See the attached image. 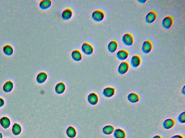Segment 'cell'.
Returning <instances> with one entry per match:
<instances>
[{
	"mask_svg": "<svg viewBox=\"0 0 185 138\" xmlns=\"http://www.w3.org/2000/svg\"><path fill=\"white\" fill-rule=\"evenodd\" d=\"M93 20L97 22H100L103 20L105 18V13L100 10H95L91 14Z\"/></svg>",
	"mask_w": 185,
	"mask_h": 138,
	"instance_id": "cell-1",
	"label": "cell"
},
{
	"mask_svg": "<svg viewBox=\"0 0 185 138\" xmlns=\"http://www.w3.org/2000/svg\"><path fill=\"white\" fill-rule=\"evenodd\" d=\"M122 41L126 46H130L133 45L134 39L133 36L129 33L124 34L122 37Z\"/></svg>",
	"mask_w": 185,
	"mask_h": 138,
	"instance_id": "cell-2",
	"label": "cell"
},
{
	"mask_svg": "<svg viewBox=\"0 0 185 138\" xmlns=\"http://www.w3.org/2000/svg\"><path fill=\"white\" fill-rule=\"evenodd\" d=\"M129 67V64L127 61H124L120 63L118 68V72L120 75H123L128 72Z\"/></svg>",
	"mask_w": 185,
	"mask_h": 138,
	"instance_id": "cell-3",
	"label": "cell"
},
{
	"mask_svg": "<svg viewBox=\"0 0 185 138\" xmlns=\"http://www.w3.org/2000/svg\"><path fill=\"white\" fill-rule=\"evenodd\" d=\"M81 49L82 52L87 55H92L94 51V48L92 45L87 42L84 43L82 44Z\"/></svg>",
	"mask_w": 185,
	"mask_h": 138,
	"instance_id": "cell-4",
	"label": "cell"
},
{
	"mask_svg": "<svg viewBox=\"0 0 185 138\" xmlns=\"http://www.w3.org/2000/svg\"><path fill=\"white\" fill-rule=\"evenodd\" d=\"M153 48L152 43L149 40H145L141 46V50L144 53L148 54L151 52Z\"/></svg>",
	"mask_w": 185,
	"mask_h": 138,
	"instance_id": "cell-5",
	"label": "cell"
},
{
	"mask_svg": "<svg viewBox=\"0 0 185 138\" xmlns=\"http://www.w3.org/2000/svg\"><path fill=\"white\" fill-rule=\"evenodd\" d=\"M173 22L174 19L172 16H167L164 18L162 21V26L165 29H169L172 26Z\"/></svg>",
	"mask_w": 185,
	"mask_h": 138,
	"instance_id": "cell-6",
	"label": "cell"
},
{
	"mask_svg": "<svg viewBox=\"0 0 185 138\" xmlns=\"http://www.w3.org/2000/svg\"><path fill=\"white\" fill-rule=\"evenodd\" d=\"M157 16V13L154 10L149 12L145 17L146 22L148 24L152 23L156 20Z\"/></svg>",
	"mask_w": 185,
	"mask_h": 138,
	"instance_id": "cell-7",
	"label": "cell"
},
{
	"mask_svg": "<svg viewBox=\"0 0 185 138\" xmlns=\"http://www.w3.org/2000/svg\"><path fill=\"white\" fill-rule=\"evenodd\" d=\"M131 65L133 68H137L139 67L141 63V58L139 55H133L131 58Z\"/></svg>",
	"mask_w": 185,
	"mask_h": 138,
	"instance_id": "cell-8",
	"label": "cell"
},
{
	"mask_svg": "<svg viewBox=\"0 0 185 138\" xmlns=\"http://www.w3.org/2000/svg\"><path fill=\"white\" fill-rule=\"evenodd\" d=\"M175 121L172 118H168L163 121L162 126L165 130H168L172 128L175 126Z\"/></svg>",
	"mask_w": 185,
	"mask_h": 138,
	"instance_id": "cell-9",
	"label": "cell"
},
{
	"mask_svg": "<svg viewBox=\"0 0 185 138\" xmlns=\"http://www.w3.org/2000/svg\"><path fill=\"white\" fill-rule=\"evenodd\" d=\"M115 89L112 87H108L103 89L102 94L107 98H110L115 95Z\"/></svg>",
	"mask_w": 185,
	"mask_h": 138,
	"instance_id": "cell-10",
	"label": "cell"
},
{
	"mask_svg": "<svg viewBox=\"0 0 185 138\" xmlns=\"http://www.w3.org/2000/svg\"><path fill=\"white\" fill-rule=\"evenodd\" d=\"M116 56L118 59L120 61H125L128 58L129 53L127 51L121 49L117 52Z\"/></svg>",
	"mask_w": 185,
	"mask_h": 138,
	"instance_id": "cell-11",
	"label": "cell"
},
{
	"mask_svg": "<svg viewBox=\"0 0 185 138\" xmlns=\"http://www.w3.org/2000/svg\"><path fill=\"white\" fill-rule=\"evenodd\" d=\"M73 15V10L70 8H67L62 12L61 17L64 20L68 21L71 19Z\"/></svg>",
	"mask_w": 185,
	"mask_h": 138,
	"instance_id": "cell-12",
	"label": "cell"
},
{
	"mask_svg": "<svg viewBox=\"0 0 185 138\" xmlns=\"http://www.w3.org/2000/svg\"><path fill=\"white\" fill-rule=\"evenodd\" d=\"M87 100L90 104L95 106L98 103V97L95 93H91L88 95Z\"/></svg>",
	"mask_w": 185,
	"mask_h": 138,
	"instance_id": "cell-13",
	"label": "cell"
},
{
	"mask_svg": "<svg viewBox=\"0 0 185 138\" xmlns=\"http://www.w3.org/2000/svg\"><path fill=\"white\" fill-rule=\"evenodd\" d=\"M127 99L129 102L132 103H136L140 100V97L135 92H132L127 96Z\"/></svg>",
	"mask_w": 185,
	"mask_h": 138,
	"instance_id": "cell-14",
	"label": "cell"
},
{
	"mask_svg": "<svg viewBox=\"0 0 185 138\" xmlns=\"http://www.w3.org/2000/svg\"><path fill=\"white\" fill-rule=\"evenodd\" d=\"M118 48V43L116 40H112L108 43V49L110 53H113L116 51Z\"/></svg>",
	"mask_w": 185,
	"mask_h": 138,
	"instance_id": "cell-15",
	"label": "cell"
},
{
	"mask_svg": "<svg viewBox=\"0 0 185 138\" xmlns=\"http://www.w3.org/2000/svg\"><path fill=\"white\" fill-rule=\"evenodd\" d=\"M47 77V75L46 72H40L37 76V82L39 84H43L46 81Z\"/></svg>",
	"mask_w": 185,
	"mask_h": 138,
	"instance_id": "cell-16",
	"label": "cell"
},
{
	"mask_svg": "<svg viewBox=\"0 0 185 138\" xmlns=\"http://www.w3.org/2000/svg\"><path fill=\"white\" fill-rule=\"evenodd\" d=\"M52 5V1L50 0H43L39 3V7L42 10H45L50 8Z\"/></svg>",
	"mask_w": 185,
	"mask_h": 138,
	"instance_id": "cell-17",
	"label": "cell"
},
{
	"mask_svg": "<svg viewBox=\"0 0 185 138\" xmlns=\"http://www.w3.org/2000/svg\"><path fill=\"white\" fill-rule=\"evenodd\" d=\"M72 59L76 61H79L82 59V55L79 50L76 49L72 52L71 54Z\"/></svg>",
	"mask_w": 185,
	"mask_h": 138,
	"instance_id": "cell-18",
	"label": "cell"
},
{
	"mask_svg": "<svg viewBox=\"0 0 185 138\" xmlns=\"http://www.w3.org/2000/svg\"><path fill=\"white\" fill-rule=\"evenodd\" d=\"M66 85L64 82H59L55 87V91L57 94L60 95L64 93L66 90Z\"/></svg>",
	"mask_w": 185,
	"mask_h": 138,
	"instance_id": "cell-19",
	"label": "cell"
},
{
	"mask_svg": "<svg viewBox=\"0 0 185 138\" xmlns=\"http://www.w3.org/2000/svg\"><path fill=\"white\" fill-rule=\"evenodd\" d=\"M114 137L115 138H125V132L121 128H117L114 130L113 132Z\"/></svg>",
	"mask_w": 185,
	"mask_h": 138,
	"instance_id": "cell-20",
	"label": "cell"
},
{
	"mask_svg": "<svg viewBox=\"0 0 185 138\" xmlns=\"http://www.w3.org/2000/svg\"><path fill=\"white\" fill-rule=\"evenodd\" d=\"M0 124L4 129L8 128L10 125V121L9 118L6 117H3L0 119Z\"/></svg>",
	"mask_w": 185,
	"mask_h": 138,
	"instance_id": "cell-21",
	"label": "cell"
},
{
	"mask_svg": "<svg viewBox=\"0 0 185 138\" xmlns=\"http://www.w3.org/2000/svg\"><path fill=\"white\" fill-rule=\"evenodd\" d=\"M13 83L11 81H9L4 84L3 87V90L6 93H9L13 90Z\"/></svg>",
	"mask_w": 185,
	"mask_h": 138,
	"instance_id": "cell-22",
	"label": "cell"
},
{
	"mask_svg": "<svg viewBox=\"0 0 185 138\" xmlns=\"http://www.w3.org/2000/svg\"><path fill=\"white\" fill-rule=\"evenodd\" d=\"M114 130L115 128L112 126L107 125L103 127L102 131L103 134L107 135H109L114 132Z\"/></svg>",
	"mask_w": 185,
	"mask_h": 138,
	"instance_id": "cell-23",
	"label": "cell"
},
{
	"mask_svg": "<svg viewBox=\"0 0 185 138\" xmlns=\"http://www.w3.org/2000/svg\"><path fill=\"white\" fill-rule=\"evenodd\" d=\"M76 130L73 126L69 127L66 130V134L69 138H74L76 136Z\"/></svg>",
	"mask_w": 185,
	"mask_h": 138,
	"instance_id": "cell-24",
	"label": "cell"
},
{
	"mask_svg": "<svg viewBox=\"0 0 185 138\" xmlns=\"http://www.w3.org/2000/svg\"><path fill=\"white\" fill-rule=\"evenodd\" d=\"M22 128L21 126L18 124H15L12 127V132L15 136L19 135L22 132Z\"/></svg>",
	"mask_w": 185,
	"mask_h": 138,
	"instance_id": "cell-25",
	"label": "cell"
},
{
	"mask_svg": "<svg viewBox=\"0 0 185 138\" xmlns=\"http://www.w3.org/2000/svg\"><path fill=\"white\" fill-rule=\"evenodd\" d=\"M3 51L4 53L7 56H10L13 55V49L12 46L9 45H6L3 47Z\"/></svg>",
	"mask_w": 185,
	"mask_h": 138,
	"instance_id": "cell-26",
	"label": "cell"
},
{
	"mask_svg": "<svg viewBox=\"0 0 185 138\" xmlns=\"http://www.w3.org/2000/svg\"><path fill=\"white\" fill-rule=\"evenodd\" d=\"M177 121L180 124H183L185 123V112H183L179 115Z\"/></svg>",
	"mask_w": 185,
	"mask_h": 138,
	"instance_id": "cell-27",
	"label": "cell"
},
{
	"mask_svg": "<svg viewBox=\"0 0 185 138\" xmlns=\"http://www.w3.org/2000/svg\"><path fill=\"white\" fill-rule=\"evenodd\" d=\"M4 105V100L0 97V108L2 107Z\"/></svg>",
	"mask_w": 185,
	"mask_h": 138,
	"instance_id": "cell-28",
	"label": "cell"
},
{
	"mask_svg": "<svg viewBox=\"0 0 185 138\" xmlns=\"http://www.w3.org/2000/svg\"><path fill=\"white\" fill-rule=\"evenodd\" d=\"M170 138H184L183 136L180 135H175L172 136Z\"/></svg>",
	"mask_w": 185,
	"mask_h": 138,
	"instance_id": "cell-29",
	"label": "cell"
},
{
	"mask_svg": "<svg viewBox=\"0 0 185 138\" xmlns=\"http://www.w3.org/2000/svg\"><path fill=\"white\" fill-rule=\"evenodd\" d=\"M153 138H162L160 136L158 135H156L153 136Z\"/></svg>",
	"mask_w": 185,
	"mask_h": 138,
	"instance_id": "cell-30",
	"label": "cell"
},
{
	"mask_svg": "<svg viewBox=\"0 0 185 138\" xmlns=\"http://www.w3.org/2000/svg\"><path fill=\"white\" fill-rule=\"evenodd\" d=\"M146 1H138V2H140V3H144Z\"/></svg>",
	"mask_w": 185,
	"mask_h": 138,
	"instance_id": "cell-31",
	"label": "cell"
},
{
	"mask_svg": "<svg viewBox=\"0 0 185 138\" xmlns=\"http://www.w3.org/2000/svg\"><path fill=\"white\" fill-rule=\"evenodd\" d=\"M0 138H3L2 134L1 132H0Z\"/></svg>",
	"mask_w": 185,
	"mask_h": 138,
	"instance_id": "cell-32",
	"label": "cell"
}]
</instances>
